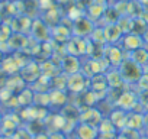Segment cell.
Masks as SVG:
<instances>
[{
  "instance_id": "6da1fadb",
  "label": "cell",
  "mask_w": 148,
  "mask_h": 139,
  "mask_svg": "<svg viewBox=\"0 0 148 139\" xmlns=\"http://www.w3.org/2000/svg\"><path fill=\"white\" fill-rule=\"evenodd\" d=\"M118 70L121 71L126 84H136L139 81V78L144 76V68L141 65H138L135 61H132L129 57H126L122 61V64L118 67Z\"/></svg>"
},
{
  "instance_id": "7a4b0ae2",
  "label": "cell",
  "mask_w": 148,
  "mask_h": 139,
  "mask_svg": "<svg viewBox=\"0 0 148 139\" xmlns=\"http://www.w3.org/2000/svg\"><path fill=\"white\" fill-rule=\"evenodd\" d=\"M89 81H90V78L83 71L67 76V91L74 96L82 94L86 90H89Z\"/></svg>"
},
{
  "instance_id": "3957f363",
  "label": "cell",
  "mask_w": 148,
  "mask_h": 139,
  "mask_svg": "<svg viewBox=\"0 0 148 139\" xmlns=\"http://www.w3.org/2000/svg\"><path fill=\"white\" fill-rule=\"evenodd\" d=\"M139 104V99H138V91H132V90H126V87L122 90V93L118 96V99L115 100V106L121 107L126 112H132L136 109V106Z\"/></svg>"
},
{
  "instance_id": "277c9868",
  "label": "cell",
  "mask_w": 148,
  "mask_h": 139,
  "mask_svg": "<svg viewBox=\"0 0 148 139\" xmlns=\"http://www.w3.org/2000/svg\"><path fill=\"white\" fill-rule=\"evenodd\" d=\"M95 28H96V23L93 20H90L86 15H83L82 18L76 19L71 23L73 35L74 36H80V38H89Z\"/></svg>"
},
{
  "instance_id": "5b68a950",
  "label": "cell",
  "mask_w": 148,
  "mask_h": 139,
  "mask_svg": "<svg viewBox=\"0 0 148 139\" xmlns=\"http://www.w3.org/2000/svg\"><path fill=\"white\" fill-rule=\"evenodd\" d=\"M103 58H106V61L110 64L112 68H118L122 64V61L126 58L125 49L121 45H118V44L106 45L105 51H103Z\"/></svg>"
},
{
  "instance_id": "8992f818",
  "label": "cell",
  "mask_w": 148,
  "mask_h": 139,
  "mask_svg": "<svg viewBox=\"0 0 148 139\" xmlns=\"http://www.w3.org/2000/svg\"><path fill=\"white\" fill-rule=\"evenodd\" d=\"M31 33L36 42H48L51 39V28L44 19H34L32 20Z\"/></svg>"
},
{
  "instance_id": "52a82bcc",
  "label": "cell",
  "mask_w": 148,
  "mask_h": 139,
  "mask_svg": "<svg viewBox=\"0 0 148 139\" xmlns=\"http://www.w3.org/2000/svg\"><path fill=\"white\" fill-rule=\"evenodd\" d=\"M89 90H92L99 100L103 99L105 96H108L109 91H110V87H109V83L106 80V76L105 74H97V76L90 77Z\"/></svg>"
},
{
  "instance_id": "ba28073f",
  "label": "cell",
  "mask_w": 148,
  "mask_h": 139,
  "mask_svg": "<svg viewBox=\"0 0 148 139\" xmlns=\"http://www.w3.org/2000/svg\"><path fill=\"white\" fill-rule=\"evenodd\" d=\"M60 67H61V73H64L65 76H71V74L80 73L83 65H82L79 57L71 55V54H65V55L61 58Z\"/></svg>"
},
{
  "instance_id": "9c48e42d",
  "label": "cell",
  "mask_w": 148,
  "mask_h": 139,
  "mask_svg": "<svg viewBox=\"0 0 148 139\" xmlns=\"http://www.w3.org/2000/svg\"><path fill=\"white\" fill-rule=\"evenodd\" d=\"M119 44L126 52H132V51H135L138 48L145 46V39H144V36H141V35H138L135 32H131V33L123 35Z\"/></svg>"
},
{
  "instance_id": "30bf717a",
  "label": "cell",
  "mask_w": 148,
  "mask_h": 139,
  "mask_svg": "<svg viewBox=\"0 0 148 139\" xmlns=\"http://www.w3.org/2000/svg\"><path fill=\"white\" fill-rule=\"evenodd\" d=\"M103 113L95 106V107H87L84 110L80 112V123H86V125H92V126H99L100 122L103 120Z\"/></svg>"
},
{
  "instance_id": "8fae6325",
  "label": "cell",
  "mask_w": 148,
  "mask_h": 139,
  "mask_svg": "<svg viewBox=\"0 0 148 139\" xmlns=\"http://www.w3.org/2000/svg\"><path fill=\"white\" fill-rule=\"evenodd\" d=\"M48 94H49V106L61 110L65 104H68V91L60 89H51Z\"/></svg>"
},
{
  "instance_id": "7c38bea8",
  "label": "cell",
  "mask_w": 148,
  "mask_h": 139,
  "mask_svg": "<svg viewBox=\"0 0 148 139\" xmlns=\"http://www.w3.org/2000/svg\"><path fill=\"white\" fill-rule=\"evenodd\" d=\"M74 135H76L77 139H97V136L100 133H99V129L96 126L79 122L76 129H74Z\"/></svg>"
},
{
  "instance_id": "4fadbf2b",
  "label": "cell",
  "mask_w": 148,
  "mask_h": 139,
  "mask_svg": "<svg viewBox=\"0 0 148 139\" xmlns=\"http://www.w3.org/2000/svg\"><path fill=\"white\" fill-rule=\"evenodd\" d=\"M105 29V38H106V44L108 45H113V44H119L123 32L121 31V28L118 26V23H108L103 25Z\"/></svg>"
},
{
  "instance_id": "5bb4252c",
  "label": "cell",
  "mask_w": 148,
  "mask_h": 139,
  "mask_svg": "<svg viewBox=\"0 0 148 139\" xmlns=\"http://www.w3.org/2000/svg\"><path fill=\"white\" fill-rule=\"evenodd\" d=\"M128 113L126 110L121 109V107H115L110 114H109V119L112 120V123L116 126V129L119 132H123L125 127H126V123H128Z\"/></svg>"
},
{
  "instance_id": "9a60e30c",
  "label": "cell",
  "mask_w": 148,
  "mask_h": 139,
  "mask_svg": "<svg viewBox=\"0 0 148 139\" xmlns=\"http://www.w3.org/2000/svg\"><path fill=\"white\" fill-rule=\"evenodd\" d=\"M105 76H106V80H108V83H109V87H110V90H119V89H123V87H126V83H125V80H123V77H122V74H121V71L118 68H110V70H108V71L105 73Z\"/></svg>"
},
{
  "instance_id": "2e32d148",
  "label": "cell",
  "mask_w": 148,
  "mask_h": 139,
  "mask_svg": "<svg viewBox=\"0 0 148 139\" xmlns=\"http://www.w3.org/2000/svg\"><path fill=\"white\" fill-rule=\"evenodd\" d=\"M71 36H73L71 28H68V26H65L62 23H58V25H55V26L51 28V38H54L57 42L67 44Z\"/></svg>"
},
{
  "instance_id": "e0dca14e",
  "label": "cell",
  "mask_w": 148,
  "mask_h": 139,
  "mask_svg": "<svg viewBox=\"0 0 148 139\" xmlns=\"http://www.w3.org/2000/svg\"><path fill=\"white\" fill-rule=\"evenodd\" d=\"M106 7H108V5H105V3H99V2H95L87 10H86V16L90 19V20H93L95 23L96 22H99V20H102V18H103V15H105V10H106Z\"/></svg>"
},
{
  "instance_id": "ac0fdd59",
  "label": "cell",
  "mask_w": 148,
  "mask_h": 139,
  "mask_svg": "<svg viewBox=\"0 0 148 139\" xmlns=\"http://www.w3.org/2000/svg\"><path fill=\"white\" fill-rule=\"evenodd\" d=\"M144 127V113H136V112H129L128 113V123L126 129L129 130H139Z\"/></svg>"
},
{
  "instance_id": "d6986e66",
  "label": "cell",
  "mask_w": 148,
  "mask_h": 139,
  "mask_svg": "<svg viewBox=\"0 0 148 139\" xmlns=\"http://www.w3.org/2000/svg\"><path fill=\"white\" fill-rule=\"evenodd\" d=\"M97 129H99L100 135H108V136H112V138H116L118 133H119V130L116 129V126L112 123V120L109 117H103V120L100 122Z\"/></svg>"
},
{
  "instance_id": "ffe728a7",
  "label": "cell",
  "mask_w": 148,
  "mask_h": 139,
  "mask_svg": "<svg viewBox=\"0 0 148 139\" xmlns=\"http://www.w3.org/2000/svg\"><path fill=\"white\" fill-rule=\"evenodd\" d=\"M128 57H129L132 61H135L138 65H141V67H145V65L148 64V49H147L145 46L138 48V49L129 52Z\"/></svg>"
},
{
  "instance_id": "44dd1931",
  "label": "cell",
  "mask_w": 148,
  "mask_h": 139,
  "mask_svg": "<svg viewBox=\"0 0 148 139\" xmlns=\"http://www.w3.org/2000/svg\"><path fill=\"white\" fill-rule=\"evenodd\" d=\"M16 97H18L19 106L28 107V106H31V104L34 103V100H35V91H32V90H29V89H23V90H21V91L18 93Z\"/></svg>"
},
{
  "instance_id": "7402d4cb",
  "label": "cell",
  "mask_w": 148,
  "mask_h": 139,
  "mask_svg": "<svg viewBox=\"0 0 148 139\" xmlns=\"http://www.w3.org/2000/svg\"><path fill=\"white\" fill-rule=\"evenodd\" d=\"M116 23H118V26L121 28V31L123 32V35L132 32V28H134V19H132V18H129V16H126V15H125V16H121Z\"/></svg>"
},
{
  "instance_id": "603a6c76",
  "label": "cell",
  "mask_w": 148,
  "mask_h": 139,
  "mask_svg": "<svg viewBox=\"0 0 148 139\" xmlns=\"http://www.w3.org/2000/svg\"><path fill=\"white\" fill-rule=\"evenodd\" d=\"M12 139H34V136L26 127H19L12 135Z\"/></svg>"
},
{
  "instance_id": "cb8c5ba5",
  "label": "cell",
  "mask_w": 148,
  "mask_h": 139,
  "mask_svg": "<svg viewBox=\"0 0 148 139\" xmlns=\"http://www.w3.org/2000/svg\"><path fill=\"white\" fill-rule=\"evenodd\" d=\"M49 139H67V135L64 132H52L49 135Z\"/></svg>"
},
{
  "instance_id": "d4e9b609",
  "label": "cell",
  "mask_w": 148,
  "mask_h": 139,
  "mask_svg": "<svg viewBox=\"0 0 148 139\" xmlns=\"http://www.w3.org/2000/svg\"><path fill=\"white\" fill-rule=\"evenodd\" d=\"M34 139H49V135H48V133H45V132H42V133L35 135V136H34Z\"/></svg>"
},
{
  "instance_id": "484cf974",
  "label": "cell",
  "mask_w": 148,
  "mask_h": 139,
  "mask_svg": "<svg viewBox=\"0 0 148 139\" xmlns=\"http://www.w3.org/2000/svg\"><path fill=\"white\" fill-rule=\"evenodd\" d=\"M138 2L141 3V6H142L144 12H145V13H148V0H138Z\"/></svg>"
},
{
  "instance_id": "4316f807",
  "label": "cell",
  "mask_w": 148,
  "mask_h": 139,
  "mask_svg": "<svg viewBox=\"0 0 148 139\" xmlns=\"http://www.w3.org/2000/svg\"><path fill=\"white\" fill-rule=\"evenodd\" d=\"M144 127L148 130V112L144 113Z\"/></svg>"
},
{
  "instance_id": "83f0119b",
  "label": "cell",
  "mask_w": 148,
  "mask_h": 139,
  "mask_svg": "<svg viewBox=\"0 0 148 139\" xmlns=\"http://www.w3.org/2000/svg\"><path fill=\"white\" fill-rule=\"evenodd\" d=\"M97 139H115V138L108 136V135H99V136H97Z\"/></svg>"
},
{
  "instance_id": "f1b7e54d",
  "label": "cell",
  "mask_w": 148,
  "mask_h": 139,
  "mask_svg": "<svg viewBox=\"0 0 148 139\" xmlns=\"http://www.w3.org/2000/svg\"><path fill=\"white\" fill-rule=\"evenodd\" d=\"M142 68H144V76H147V77H148V64H147L145 67H142Z\"/></svg>"
},
{
  "instance_id": "f546056e",
  "label": "cell",
  "mask_w": 148,
  "mask_h": 139,
  "mask_svg": "<svg viewBox=\"0 0 148 139\" xmlns=\"http://www.w3.org/2000/svg\"><path fill=\"white\" fill-rule=\"evenodd\" d=\"M3 117H5V116H3V113H2V112H0V126H2V122H3Z\"/></svg>"
},
{
  "instance_id": "4dcf8cb0",
  "label": "cell",
  "mask_w": 148,
  "mask_h": 139,
  "mask_svg": "<svg viewBox=\"0 0 148 139\" xmlns=\"http://www.w3.org/2000/svg\"><path fill=\"white\" fill-rule=\"evenodd\" d=\"M116 2H129V0H116Z\"/></svg>"
},
{
  "instance_id": "1f68e13d",
  "label": "cell",
  "mask_w": 148,
  "mask_h": 139,
  "mask_svg": "<svg viewBox=\"0 0 148 139\" xmlns=\"http://www.w3.org/2000/svg\"><path fill=\"white\" fill-rule=\"evenodd\" d=\"M0 102H2V100H0Z\"/></svg>"
}]
</instances>
